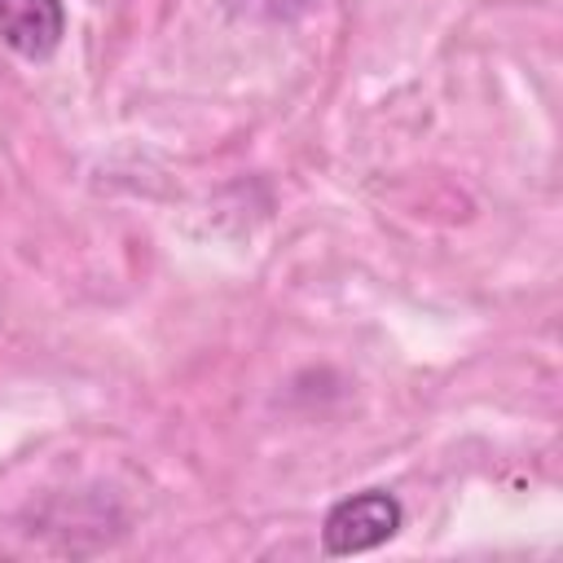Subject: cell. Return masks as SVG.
Masks as SVG:
<instances>
[{
    "label": "cell",
    "mask_w": 563,
    "mask_h": 563,
    "mask_svg": "<svg viewBox=\"0 0 563 563\" xmlns=\"http://www.w3.org/2000/svg\"><path fill=\"white\" fill-rule=\"evenodd\" d=\"M400 501L383 488H365V493H352L343 501L330 506L325 523H321V550L343 559V554H365L383 541H391L400 532Z\"/></svg>",
    "instance_id": "obj_1"
},
{
    "label": "cell",
    "mask_w": 563,
    "mask_h": 563,
    "mask_svg": "<svg viewBox=\"0 0 563 563\" xmlns=\"http://www.w3.org/2000/svg\"><path fill=\"white\" fill-rule=\"evenodd\" d=\"M66 35L62 0H0V44L26 62H44L57 53Z\"/></svg>",
    "instance_id": "obj_2"
}]
</instances>
